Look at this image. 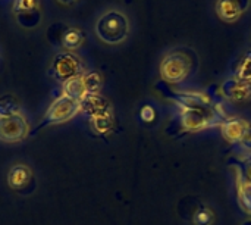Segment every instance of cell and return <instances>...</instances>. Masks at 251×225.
Here are the masks:
<instances>
[{"label": "cell", "mask_w": 251, "mask_h": 225, "mask_svg": "<svg viewBox=\"0 0 251 225\" xmlns=\"http://www.w3.org/2000/svg\"><path fill=\"white\" fill-rule=\"evenodd\" d=\"M31 121L25 112L0 118V141L18 144L25 141L31 134Z\"/></svg>", "instance_id": "cell-9"}, {"label": "cell", "mask_w": 251, "mask_h": 225, "mask_svg": "<svg viewBox=\"0 0 251 225\" xmlns=\"http://www.w3.org/2000/svg\"><path fill=\"white\" fill-rule=\"evenodd\" d=\"M87 69V63L79 53L56 50L50 59L47 74L50 78L62 85L71 80L84 75Z\"/></svg>", "instance_id": "cell-4"}, {"label": "cell", "mask_w": 251, "mask_h": 225, "mask_svg": "<svg viewBox=\"0 0 251 225\" xmlns=\"http://www.w3.org/2000/svg\"><path fill=\"white\" fill-rule=\"evenodd\" d=\"M237 190H238V202L244 212L251 215V181L241 174L237 180Z\"/></svg>", "instance_id": "cell-14"}, {"label": "cell", "mask_w": 251, "mask_h": 225, "mask_svg": "<svg viewBox=\"0 0 251 225\" xmlns=\"http://www.w3.org/2000/svg\"><path fill=\"white\" fill-rule=\"evenodd\" d=\"M1 57H3V50H1V46H0V63H1Z\"/></svg>", "instance_id": "cell-25"}, {"label": "cell", "mask_w": 251, "mask_h": 225, "mask_svg": "<svg viewBox=\"0 0 251 225\" xmlns=\"http://www.w3.org/2000/svg\"><path fill=\"white\" fill-rule=\"evenodd\" d=\"M81 113L85 115L88 119L97 116L113 115V105L112 102L101 93L87 94L81 100Z\"/></svg>", "instance_id": "cell-12"}, {"label": "cell", "mask_w": 251, "mask_h": 225, "mask_svg": "<svg viewBox=\"0 0 251 225\" xmlns=\"http://www.w3.org/2000/svg\"><path fill=\"white\" fill-rule=\"evenodd\" d=\"M25 112L21 100L15 94H3L0 96V118L10 116L15 113Z\"/></svg>", "instance_id": "cell-15"}, {"label": "cell", "mask_w": 251, "mask_h": 225, "mask_svg": "<svg viewBox=\"0 0 251 225\" xmlns=\"http://www.w3.org/2000/svg\"><path fill=\"white\" fill-rule=\"evenodd\" d=\"M82 83H84L87 94H93V93H101L104 80H103V75L99 71L87 69L85 74L82 75Z\"/></svg>", "instance_id": "cell-16"}, {"label": "cell", "mask_w": 251, "mask_h": 225, "mask_svg": "<svg viewBox=\"0 0 251 225\" xmlns=\"http://www.w3.org/2000/svg\"><path fill=\"white\" fill-rule=\"evenodd\" d=\"M251 9V0H216L215 12L216 16L226 24L240 21Z\"/></svg>", "instance_id": "cell-11"}, {"label": "cell", "mask_w": 251, "mask_h": 225, "mask_svg": "<svg viewBox=\"0 0 251 225\" xmlns=\"http://www.w3.org/2000/svg\"><path fill=\"white\" fill-rule=\"evenodd\" d=\"M6 184L12 192L21 196H29L37 189L35 169L22 159L13 161L6 171Z\"/></svg>", "instance_id": "cell-7"}, {"label": "cell", "mask_w": 251, "mask_h": 225, "mask_svg": "<svg viewBox=\"0 0 251 225\" xmlns=\"http://www.w3.org/2000/svg\"><path fill=\"white\" fill-rule=\"evenodd\" d=\"M62 87V93L78 100L81 103V100L87 96V91H85V87H84V83H82V75L75 78V80H71L65 84L60 85Z\"/></svg>", "instance_id": "cell-18"}, {"label": "cell", "mask_w": 251, "mask_h": 225, "mask_svg": "<svg viewBox=\"0 0 251 225\" xmlns=\"http://www.w3.org/2000/svg\"><path fill=\"white\" fill-rule=\"evenodd\" d=\"M140 118L143 122L149 124V122H153L156 119V109L151 106V105H144L140 111Z\"/></svg>", "instance_id": "cell-21"}, {"label": "cell", "mask_w": 251, "mask_h": 225, "mask_svg": "<svg viewBox=\"0 0 251 225\" xmlns=\"http://www.w3.org/2000/svg\"><path fill=\"white\" fill-rule=\"evenodd\" d=\"M234 75L243 81L251 83V50H249L238 62Z\"/></svg>", "instance_id": "cell-19"}, {"label": "cell", "mask_w": 251, "mask_h": 225, "mask_svg": "<svg viewBox=\"0 0 251 225\" xmlns=\"http://www.w3.org/2000/svg\"><path fill=\"white\" fill-rule=\"evenodd\" d=\"M215 221V214L209 206H200L193 215L194 225H212Z\"/></svg>", "instance_id": "cell-20"}, {"label": "cell", "mask_w": 251, "mask_h": 225, "mask_svg": "<svg viewBox=\"0 0 251 225\" xmlns=\"http://www.w3.org/2000/svg\"><path fill=\"white\" fill-rule=\"evenodd\" d=\"M81 113V103L63 93H60L57 97L51 100L49 108L46 109L43 118L37 124L35 130L50 127V125H60L65 122H69L75 116Z\"/></svg>", "instance_id": "cell-6"}, {"label": "cell", "mask_w": 251, "mask_h": 225, "mask_svg": "<svg viewBox=\"0 0 251 225\" xmlns=\"http://www.w3.org/2000/svg\"><path fill=\"white\" fill-rule=\"evenodd\" d=\"M250 122L241 116H226L219 128H221V134L222 137L231 143V144H238L241 141V139L244 137V134L247 133V130L250 128Z\"/></svg>", "instance_id": "cell-13"}, {"label": "cell", "mask_w": 251, "mask_h": 225, "mask_svg": "<svg viewBox=\"0 0 251 225\" xmlns=\"http://www.w3.org/2000/svg\"><path fill=\"white\" fill-rule=\"evenodd\" d=\"M91 130L97 136H109L113 128H115V116L113 115H106V116H97L88 119Z\"/></svg>", "instance_id": "cell-17"}, {"label": "cell", "mask_w": 251, "mask_h": 225, "mask_svg": "<svg viewBox=\"0 0 251 225\" xmlns=\"http://www.w3.org/2000/svg\"><path fill=\"white\" fill-rule=\"evenodd\" d=\"M93 31L100 43L106 46H121L131 35V19L124 9L109 6L96 18Z\"/></svg>", "instance_id": "cell-2"}, {"label": "cell", "mask_w": 251, "mask_h": 225, "mask_svg": "<svg viewBox=\"0 0 251 225\" xmlns=\"http://www.w3.org/2000/svg\"><path fill=\"white\" fill-rule=\"evenodd\" d=\"M46 38L56 50L78 53V50H81L87 41V34L75 24L57 21L49 25Z\"/></svg>", "instance_id": "cell-5"}, {"label": "cell", "mask_w": 251, "mask_h": 225, "mask_svg": "<svg viewBox=\"0 0 251 225\" xmlns=\"http://www.w3.org/2000/svg\"><path fill=\"white\" fill-rule=\"evenodd\" d=\"M218 94L225 100L231 103H246L251 100V83L243 81L237 78L235 75L225 78L219 87Z\"/></svg>", "instance_id": "cell-10"}, {"label": "cell", "mask_w": 251, "mask_h": 225, "mask_svg": "<svg viewBox=\"0 0 251 225\" xmlns=\"http://www.w3.org/2000/svg\"><path fill=\"white\" fill-rule=\"evenodd\" d=\"M243 152H247V153H251V125L250 128L247 130V133L244 134V137L241 139V141L237 144Z\"/></svg>", "instance_id": "cell-22"}, {"label": "cell", "mask_w": 251, "mask_h": 225, "mask_svg": "<svg viewBox=\"0 0 251 225\" xmlns=\"http://www.w3.org/2000/svg\"><path fill=\"white\" fill-rule=\"evenodd\" d=\"M197 66L196 53L187 47H176L168 52L159 66L160 77L168 84H179L191 77Z\"/></svg>", "instance_id": "cell-3"}, {"label": "cell", "mask_w": 251, "mask_h": 225, "mask_svg": "<svg viewBox=\"0 0 251 225\" xmlns=\"http://www.w3.org/2000/svg\"><path fill=\"white\" fill-rule=\"evenodd\" d=\"M175 103L179 109V124L184 131L199 133L207 128L219 127L228 116L221 105L200 91L175 93Z\"/></svg>", "instance_id": "cell-1"}, {"label": "cell", "mask_w": 251, "mask_h": 225, "mask_svg": "<svg viewBox=\"0 0 251 225\" xmlns=\"http://www.w3.org/2000/svg\"><path fill=\"white\" fill-rule=\"evenodd\" d=\"M10 13L15 24L25 31L37 29L44 19L41 0H12Z\"/></svg>", "instance_id": "cell-8"}, {"label": "cell", "mask_w": 251, "mask_h": 225, "mask_svg": "<svg viewBox=\"0 0 251 225\" xmlns=\"http://www.w3.org/2000/svg\"><path fill=\"white\" fill-rule=\"evenodd\" d=\"M59 4H62V6H72V4H75L78 0H56Z\"/></svg>", "instance_id": "cell-24"}, {"label": "cell", "mask_w": 251, "mask_h": 225, "mask_svg": "<svg viewBox=\"0 0 251 225\" xmlns=\"http://www.w3.org/2000/svg\"><path fill=\"white\" fill-rule=\"evenodd\" d=\"M244 177L249 178L251 181V158H249L246 161V165H244Z\"/></svg>", "instance_id": "cell-23"}]
</instances>
